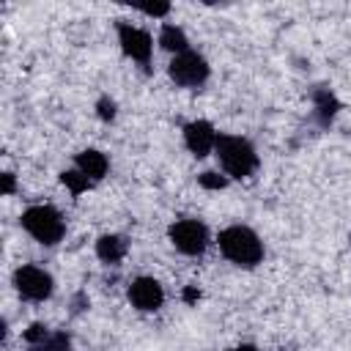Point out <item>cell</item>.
<instances>
[{"label": "cell", "instance_id": "1", "mask_svg": "<svg viewBox=\"0 0 351 351\" xmlns=\"http://www.w3.org/2000/svg\"><path fill=\"white\" fill-rule=\"evenodd\" d=\"M217 244H219V252L241 269H252L263 261V241L247 225H228L225 230H219Z\"/></svg>", "mask_w": 351, "mask_h": 351}, {"label": "cell", "instance_id": "2", "mask_svg": "<svg viewBox=\"0 0 351 351\" xmlns=\"http://www.w3.org/2000/svg\"><path fill=\"white\" fill-rule=\"evenodd\" d=\"M214 154H217L219 167L228 178H250L258 170V151L247 137L219 134Z\"/></svg>", "mask_w": 351, "mask_h": 351}, {"label": "cell", "instance_id": "3", "mask_svg": "<svg viewBox=\"0 0 351 351\" xmlns=\"http://www.w3.org/2000/svg\"><path fill=\"white\" fill-rule=\"evenodd\" d=\"M19 222L25 228V233L30 239H36L38 244H44V247H55L66 236V219L49 203H36V206L25 208Z\"/></svg>", "mask_w": 351, "mask_h": 351}, {"label": "cell", "instance_id": "4", "mask_svg": "<svg viewBox=\"0 0 351 351\" xmlns=\"http://www.w3.org/2000/svg\"><path fill=\"white\" fill-rule=\"evenodd\" d=\"M167 239L170 244L181 252V255H189V258H197L206 252L208 241H211V233L206 228V222L195 219V217H184V219H176L170 228H167Z\"/></svg>", "mask_w": 351, "mask_h": 351}, {"label": "cell", "instance_id": "5", "mask_svg": "<svg viewBox=\"0 0 351 351\" xmlns=\"http://www.w3.org/2000/svg\"><path fill=\"white\" fill-rule=\"evenodd\" d=\"M167 74L178 88H203L208 74H211V66L200 52L186 49L181 55H173V60L167 66Z\"/></svg>", "mask_w": 351, "mask_h": 351}, {"label": "cell", "instance_id": "6", "mask_svg": "<svg viewBox=\"0 0 351 351\" xmlns=\"http://www.w3.org/2000/svg\"><path fill=\"white\" fill-rule=\"evenodd\" d=\"M14 288L22 299L27 302H47L55 291V280L47 269L41 266H33V263H25L14 271Z\"/></svg>", "mask_w": 351, "mask_h": 351}, {"label": "cell", "instance_id": "7", "mask_svg": "<svg viewBox=\"0 0 351 351\" xmlns=\"http://www.w3.org/2000/svg\"><path fill=\"white\" fill-rule=\"evenodd\" d=\"M118 44L126 58H132L140 66H148L151 52H154V38L148 30H143L132 22H118Z\"/></svg>", "mask_w": 351, "mask_h": 351}, {"label": "cell", "instance_id": "8", "mask_svg": "<svg viewBox=\"0 0 351 351\" xmlns=\"http://www.w3.org/2000/svg\"><path fill=\"white\" fill-rule=\"evenodd\" d=\"M217 137H219V132L214 129L211 121L197 118V121H189V123L184 126V145L189 148V154H192L195 159L208 156V154L217 148Z\"/></svg>", "mask_w": 351, "mask_h": 351}, {"label": "cell", "instance_id": "9", "mask_svg": "<svg viewBox=\"0 0 351 351\" xmlns=\"http://www.w3.org/2000/svg\"><path fill=\"white\" fill-rule=\"evenodd\" d=\"M129 302L140 313H156L165 304V288L154 277H137L129 285Z\"/></svg>", "mask_w": 351, "mask_h": 351}, {"label": "cell", "instance_id": "10", "mask_svg": "<svg viewBox=\"0 0 351 351\" xmlns=\"http://www.w3.org/2000/svg\"><path fill=\"white\" fill-rule=\"evenodd\" d=\"M74 167L96 184V181H101V178L107 176L110 159H107V154H101L99 148H85V151H80V154L74 156Z\"/></svg>", "mask_w": 351, "mask_h": 351}, {"label": "cell", "instance_id": "11", "mask_svg": "<svg viewBox=\"0 0 351 351\" xmlns=\"http://www.w3.org/2000/svg\"><path fill=\"white\" fill-rule=\"evenodd\" d=\"M126 250H129V244H126V239L118 236V233H104V236L96 239V255H99V261L107 263V266L121 263L123 255H126Z\"/></svg>", "mask_w": 351, "mask_h": 351}, {"label": "cell", "instance_id": "12", "mask_svg": "<svg viewBox=\"0 0 351 351\" xmlns=\"http://www.w3.org/2000/svg\"><path fill=\"white\" fill-rule=\"evenodd\" d=\"M313 107H315L318 123H321V126H329V123L335 121L337 110H340V101H337V96H335L329 88H318V90L313 93Z\"/></svg>", "mask_w": 351, "mask_h": 351}, {"label": "cell", "instance_id": "13", "mask_svg": "<svg viewBox=\"0 0 351 351\" xmlns=\"http://www.w3.org/2000/svg\"><path fill=\"white\" fill-rule=\"evenodd\" d=\"M159 44H162V49H167V52H173V55H181V52L189 49V38H186V33H184L178 25H162V30H159Z\"/></svg>", "mask_w": 351, "mask_h": 351}, {"label": "cell", "instance_id": "14", "mask_svg": "<svg viewBox=\"0 0 351 351\" xmlns=\"http://www.w3.org/2000/svg\"><path fill=\"white\" fill-rule=\"evenodd\" d=\"M60 181H63V186H69V192L77 197V195H82V192H88L90 186H93V181L88 178V176H82L77 167L74 170H63L60 173Z\"/></svg>", "mask_w": 351, "mask_h": 351}, {"label": "cell", "instance_id": "15", "mask_svg": "<svg viewBox=\"0 0 351 351\" xmlns=\"http://www.w3.org/2000/svg\"><path fill=\"white\" fill-rule=\"evenodd\" d=\"M30 351H69V335L66 332H49L41 343L30 346Z\"/></svg>", "mask_w": 351, "mask_h": 351}, {"label": "cell", "instance_id": "16", "mask_svg": "<svg viewBox=\"0 0 351 351\" xmlns=\"http://www.w3.org/2000/svg\"><path fill=\"white\" fill-rule=\"evenodd\" d=\"M197 184H200L203 189H225V186H228V176L214 173V170H206V173L197 176Z\"/></svg>", "mask_w": 351, "mask_h": 351}, {"label": "cell", "instance_id": "17", "mask_svg": "<svg viewBox=\"0 0 351 351\" xmlns=\"http://www.w3.org/2000/svg\"><path fill=\"white\" fill-rule=\"evenodd\" d=\"M96 112H99L101 121H112V118H115V101L107 99V96H101V99L96 101Z\"/></svg>", "mask_w": 351, "mask_h": 351}, {"label": "cell", "instance_id": "18", "mask_svg": "<svg viewBox=\"0 0 351 351\" xmlns=\"http://www.w3.org/2000/svg\"><path fill=\"white\" fill-rule=\"evenodd\" d=\"M47 335H49V329H47V326H41V324H33V326L25 332V340H27L30 346H36V343H41Z\"/></svg>", "mask_w": 351, "mask_h": 351}, {"label": "cell", "instance_id": "19", "mask_svg": "<svg viewBox=\"0 0 351 351\" xmlns=\"http://www.w3.org/2000/svg\"><path fill=\"white\" fill-rule=\"evenodd\" d=\"M137 8L148 16H165L170 11V3H154V5H137Z\"/></svg>", "mask_w": 351, "mask_h": 351}, {"label": "cell", "instance_id": "20", "mask_svg": "<svg viewBox=\"0 0 351 351\" xmlns=\"http://www.w3.org/2000/svg\"><path fill=\"white\" fill-rule=\"evenodd\" d=\"M14 192V173H3V195Z\"/></svg>", "mask_w": 351, "mask_h": 351}, {"label": "cell", "instance_id": "21", "mask_svg": "<svg viewBox=\"0 0 351 351\" xmlns=\"http://www.w3.org/2000/svg\"><path fill=\"white\" fill-rule=\"evenodd\" d=\"M228 351H261L258 346H250V343H241V346H233V348H228Z\"/></svg>", "mask_w": 351, "mask_h": 351}]
</instances>
